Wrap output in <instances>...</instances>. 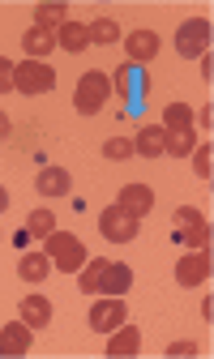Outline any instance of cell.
I'll list each match as a JSON object with an SVG mask.
<instances>
[{
  "label": "cell",
  "mask_w": 214,
  "mask_h": 359,
  "mask_svg": "<svg viewBox=\"0 0 214 359\" xmlns=\"http://www.w3.org/2000/svg\"><path fill=\"white\" fill-rule=\"evenodd\" d=\"M77 287L86 295H124L128 287H133V269H128L124 261H86Z\"/></svg>",
  "instance_id": "6da1fadb"
},
{
  "label": "cell",
  "mask_w": 214,
  "mask_h": 359,
  "mask_svg": "<svg viewBox=\"0 0 214 359\" xmlns=\"http://www.w3.org/2000/svg\"><path fill=\"white\" fill-rule=\"evenodd\" d=\"M112 77L107 73H99V69H91V73H81L77 77V90H73V107L81 111V116H99L107 103H112Z\"/></svg>",
  "instance_id": "7a4b0ae2"
},
{
  "label": "cell",
  "mask_w": 214,
  "mask_h": 359,
  "mask_svg": "<svg viewBox=\"0 0 214 359\" xmlns=\"http://www.w3.org/2000/svg\"><path fill=\"white\" fill-rule=\"evenodd\" d=\"M43 252H48V261H52L56 269H65V274H69V269H81V265H86V244H81L77 236H69V231H52V236H48V248H43Z\"/></svg>",
  "instance_id": "3957f363"
},
{
  "label": "cell",
  "mask_w": 214,
  "mask_h": 359,
  "mask_svg": "<svg viewBox=\"0 0 214 359\" xmlns=\"http://www.w3.org/2000/svg\"><path fill=\"white\" fill-rule=\"evenodd\" d=\"M99 231H103V240H112V244H133L138 231H142V218H133V214L120 210V205H107V210L99 214Z\"/></svg>",
  "instance_id": "277c9868"
},
{
  "label": "cell",
  "mask_w": 214,
  "mask_h": 359,
  "mask_svg": "<svg viewBox=\"0 0 214 359\" xmlns=\"http://www.w3.org/2000/svg\"><path fill=\"white\" fill-rule=\"evenodd\" d=\"M176 52L185 60H201L210 52V22L206 18H189L180 30H176Z\"/></svg>",
  "instance_id": "5b68a950"
},
{
  "label": "cell",
  "mask_w": 214,
  "mask_h": 359,
  "mask_svg": "<svg viewBox=\"0 0 214 359\" xmlns=\"http://www.w3.org/2000/svg\"><path fill=\"white\" fill-rule=\"evenodd\" d=\"M52 86H56V73L43 60H26L13 69V90H22V95H48Z\"/></svg>",
  "instance_id": "8992f818"
},
{
  "label": "cell",
  "mask_w": 214,
  "mask_h": 359,
  "mask_svg": "<svg viewBox=\"0 0 214 359\" xmlns=\"http://www.w3.org/2000/svg\"><path fill=\"white\" fill-rule=\"evenodd\" d=\"M210 269H214L210 248H189V252L176 261V283H180V287H197V283L210 278Z\"/></svg>",
  "instance_id": "52a82bcc"
},
{
  "label": "cell",
  "mask_w": 214,
  "mask_h": 359,
  "mask_svg": "<svg viewBox=\"0 0 214 359\" xmlns=\"http://www.w3.org/2000/svg\"><path fill=\"white\" fill-rule=\"evenodd\" d=\"M124 317H128L124 299H120V295H103V299L91 308V330H95V334H112V330L124 325Z\"/></svg>",
  "instance_id": "ba28073f"
},
{
  "label": "cell",
  "mask_w": 214,
  "mask_h": 359,
  "mask_svg": "<svg viewBox=\"0 0 214 359\" xmlns=\"http://www.w3.org/2000/svg\"><path fill=\"white\" fill-rule=\"evenodd\" d=\"M69 189H73V180H69L65 167H43V171L34 175V193H39V197H48V201L69 197Z\"/></svg>",
  "instance_id": "9c48e42d"
},
{
  "label": "cell",
  "mask_w": 214,
  "mask_h": 359,
  "mask_svg": "<svg viewBox=\"0 0 214 359\" xmlns=\"http://www.w3.org/2000/svg\"><path fill=\"white\" fill-rule=\"evenodd\" d=\"M116 205H120V210H128L133 218H142V214H150V210H154V193H150V184H120Z\"/></svg>",
  "instance_id": "30bf717a"
},
{
  "label": "cell",
  "mask_w": 214,
  "mask_h": 359,
  "mask_svg": "<svg viewBox=\"0 0 214 359\" xmlns=\"http://www.w3.org/2000/svg\"><path fill=\"white\" fill-rule=\"evenodd\" d=\"M124 52H128V65H146L159 56V34L154 30H133L124 39Z\"/></svg>",
  "instance_id": "8fae6325"
},
{
  "label": "cell",
  "mask_w": 214,
  "mask_h": 359,
  "mask_svg": "<svg viewBox=\"0 0 214 359\" xmlns=\"http://www.w3.org/2000/svg\"><path fill=\"white\" fill-rule=\"evenodd\" d=\"M133 154H142V158H163V154H167V128H163V124L142 128L138 142H133Z\"/></svg>",
  "instance_id": "7c38bea8"
},
{
  "label": "cell",
  "mask_w": 214,
  "mask_h": 359,
  "mask_svg": "<svg viewBox=\"0 0 214 359\" xmlns=\"http://www.w3.org/2000/svg\"><path fill=\"white\" fill-rule=\"evenodd\" d=\"M142 351V334H138V325H120V330H112L107 334V355H116V359H124V355H138Z\"/></svg>",
  "instance_id": "4fadbf2b"
},
{
  "label": "cell",
  "mask_w": 214,
  "mask_h": 359,
  "mask_svg": "<svg viewBox=\"0 0 214 359\" xmlns=\"http://www.w3.org/2000/svg\"><path fill=\"white\" fill-rule=\"evenodd\" d=\"M22 48H26V56L30 60H43L48 52H56V30H43V26H30L26 34H22Z\"/></svg>",
  "instance_id": "5bb4252c"
},
{
  "label": "cell",
  "mask_w": 214,
  "mask_h": 359,
  "mask_svg": "<svg viewBox=\"0 0 214 359\" xmlns=\"http://www.w3.org/2000/svg\"><path fill=\"white\" fill-rule=\"evenodd\" d=\"M30 351V325L26 321H13L0 330V355H26Z\"/></svg>",
  "instance_id": "9a60e30c"
},
{
  "label": "cell",
  "mask_w": 214,
  "mask_h": 359,
  "mask_svg": "<svg viewBox=\"0 0 214 359\" xmlns=\"http://www.w3.org/2000/svg\"><path fill=\"white\" fill-rule=\"evenodd\" d=\"M56 48H60V52H69V56H77V52L91 48V34H86V26H81V22H65V26L56 30Z\"/></svg>",
  "instance_id": "2e32d148"
},
{
  "label": "cell",
  "mask_w": 214,
  "mask_h": 359,
  "mask_svg": "<svg viewBox=\"0 0 214 359\" xmlns=\"http://www.w3.org/2000/svg\"><path fill=\"white\" fill-rule=\"evenodd\" d=\"M18 312H22V321H26L30 330H48V321H52V304L43 299V295H26Z\"/></svg>",
  "instance_id": "e0dca14e"
},
{
  "label": "cell",
  "mask_w": 214,
  "mask_h": 359,
  "mask_svg": "<svg viewBox=\"0 0 214 359\" xmlns=\"http://www.w3.org/2000/svg\"><path fill=\"white\" fill-rule=\"evenodd\" d=\"M48 269H52V261H48V252H22V261H18V274H22V283H43L48 278Z\"/></svg>",
  "instance_id": "ac0fdd59"
},
{
  "label": "cell",
  "mask_w": 214,
  "mask_h": 359,
  "mask_svg": "<svg viewBox=\"0 0 214 359\" xmlns=\"http://www.w3.org/2000/svg\"><path fill=\"white\" fill-rule=\"evenodd\" d=\"M22 231H26V236H34V240H48V236L56 231V214H52V210H30Z\"/></svg>",
  "instance_id": "d6986e66"
},
{
  "label": "cell",
  "mask_w": 214,
  "mask_h": 359,
  "mask_svg": "<svg viewBox=\"0 0 214 359\" xmlns=\"http://www.w3.org/2000/svg\"><path fill=\"white\" fill-rule=\"evenodd\" d=\"M163 128H167V133L193 128V107H189V103H167V107H163Z\"/></svg>",
  "instance_id": "ffe728a7"
},
{
  "label": "cell",
  "mask_w": 214,
  "mask_h": 359,
  "mask_svg": "<svg viewBox=\"0 0 214 359\" xmlns=\"http://www.w3.org/2000/svg\"><path fill=\"white\" fill-rule=\"evenodd\" d=\"M86 34H91V48H107V43L120 39V26H116L112 18H99V22L86 26Z\"/></svg>",
  "instance_id": "44dd1931"
},
{
  "label": "cell",
  "mask_w": 214,
  "mask_h": 359,
  "mask_svg": "<svg viewBox=\"0 0 214 359\" xmlns=\"http://www.w3.org/2000/svg\"><path fill=\"white\" fill-rule=\"evenodd\" d=\"M193 146H197V133H193V128H176V133H167V154H171V158L193 154Z\"/></svg>",
  "instance_id": "7402d4cb"
},
{
  "label": "cell",
  "mask_w": 214,
  "mask_h": 359,
  "mask_svg": "<svg viewBox=\"0 0 214 359\" xmlns=\"http://www.w3.org/2000/svg\"><path fill=\"white\" fill-rule=\"evenodd\" d=\"M69 22V9L65 5H39L34 9V26H43V30H60Z\"/></svg>",
  "instance_id": "603a6c76"
},
{
  "label": "cell",
  "mask_w": 214,
  "mask_h": 359,
  "mask_svg": "<svg viewBox=\"0 0 214 359\" xmlns=\"http://www.w3.org/2000/svg\"><path fill=\"white\" fill-rule=\"evenodd\" d=\"M176 244H180V248H210V222L189 227V231H176Z\"/></svg>",
  "instance_id": "cb8c5ba5"
},
{
  "label": "cell",
  "mask_w": 214,
  "mask_h": 359,
  "mask_svg": "<svg viewBox=\"0 0 214 359\" xmlns=\"http://www.w3.org/2000/svg\"><path fill=\"white\" fill-rule=\"evenodd\" d=\"M103 158H107V163H124V158H133V142H124V137L103 142Z\"/></svg>",
  "instance_id": "d4e9b609"
},
{
  "label": "cell",
  "mask_w": 214,
  "mask_h": 359,
  "mask_svg": "<svg viewBox=\"0 0 214 359\" xmlns=\"http://www.w3.org/2000/svg\"><path fill=\"white\" fill-rule=\"evenodd\" d=\"M201 222H206V214H201V210H193V205H180V210H176V231L201 227Z\"/></svg>",
  "instance_id": "484cf974"
},
{
  "label": "cell",
  "mask_w": 214,
  "mask_h": 359,
  "mask_svg": "<svg viewBox=\"0 0 214 359\" xmlns=\"http://www.w3.org/2000/svg\"><path fill=\"white\" fill-rule=\"evenodd\" d=\"M193 171L201 175V180H210V146H193Z\"/></svg>",
  "instance_id": "4316f807"
},
{
  "label": "cell",
  "mask_w": 214,
  "mask_h": 359,
  "mask_svg": "<svg viewBox=\"0 0 214 359\" xmlns=\"http://www.w3.org/2000/svg\"><path fill=\"white\" fill-rule=\"evenodd\" d=\"M13 60H5V56H0V95H9V90H13Z\"/></svg>",
  "instance_id": "83f0119b"
},
{
  "label": "cell",
  "mask_w": 214,
  "mask_h": 359,
  "mask_svg": "<svg viewBox=\"0 0 214 359\" xmlns=\"http://www.w3.org/2000/svg\"><path fill=\"white\" fill-rule=\"evenodd\" d=\"M167 355H176V359H189V355H197V342H167Z\"/></svg>",
  "instance_id": "f1b7e54d"
},
{
  "label": "cell",
  "mask_w": 214,
  "mask_h": 359,
  "mask_svg": "<svg viewBox=\"0 0 214 359\" xmlns=\"http://www.w3.org/2000/svg\"><path fill=\"white\" fill-rule=\"evenodd\" d=\"M5 137H9V116L0 111V142H5Z\"/></svg>",
  "instance_id": "f546056e"
},
{
  "label": "cell",
  "mask_w": 214,
  "mask_h": 359,
  "mask_svg": "<svg viewBox=\"0 0 214 359\" xmlns=\"http://www.w3.org/2000/svg\"><path fill=\"white\" fill-rule=\"evenodd\" d=\"M5 210H9V193H5V189H0V214H5Z\"/></svg>",
  "instance_id": "4dcf8cb0"
}]
</instances>
